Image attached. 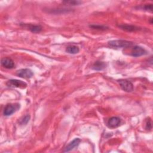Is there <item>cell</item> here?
<instances>
[{"label": "cell", "instance_id": "1", "mask_svg": "<svg viewBox=\"0 0 153 153\" xmlns=\"http://www.w3.org/2000/svg\"><path fill=\"white\" fill-rule=\"evenodd\" d=\"M108 44L112 47L115 48H126L130 47L133 45L132 42L123 40V39H117V40H112L108 42Z\"/></svg>", "mask_w": 153, "mask_h": 153}, {"label": "cell", "instance_id": "2", "mask_svg": "<svg viewBox=\"0 0 153 153\" xmlns=\"http://www.w3.org/2000/svg\"><path fill=\"white\" fill-rule=\"evenodd\" d=\"M20 108V104L19 103H10L7 104L4 109L3 114L5 116H9L14 113Z\"/></svg>", "mask_w": 153, "mask_h": 153}, {"label": "cell", "instance_id": "3", "mask_svg": "<svg viewBox=\"0 0 153 153\" xmlns=\"http://www.w3.org/2000/svg\"><path fill=\"white\" fill-rule=\"evenodd\" d=\"M118 82L124 91L126 92H131L133 90V85L130 81L124 79H121L118 80Z\"/></svg>", "mask_w": 153, "mask_h": 153}, {"label": "cell", "instance_id": "4", "mask_svg": "<svg viewBox=\"0 0 153 153\" xmlns=\"http://www.w3.org/2000/svg\"><path fill=\"white\" fill-rule=\"evenodd\" d=\"M7 85L10 87H17L20 88H25L26 87L27 84L24 81L19 79H10L7 82Z\"/></svg>", "mask_w": 153, "mask_h": 153}, {"label": "cell", "instance_id": "5", "mask_svg": "<svg viewBox=\"0 0 153 153\" xmlns=\"http://www.w3.org/2000/svg\"><path fill=\"white\" fill-rule=\"evenodd\" d=\"M147 54L146 50L139 45H134L131 51V55L133 57H139Z\"/></svg>", "mask_w": 153, "mask_h": 153}, {"label": "cell", "instance_id": "6", "mask_svg": "<svg viewBox=\"0 0 153 153\" xmlns=\"http://www.w3.org/2000/svg\"><path fill=\"white\" fill-rule=\"evenodd\" d=\"M17 75L23 78H30L33 75V72L29 69H21L17 71Z\"/></svg>", "mask_w": 153, "mask_h": 153}, {"label": "cell", "instance_id": "7", "mask_svg": "<svg viewBox=\"0 0 153 153\" xmlns=\"http://www.w3.org/2000/svg\"><path fill=\"white\" fill-rule=\"evenodd\" d=\"M121 123V120L117 117H112L110 118L107 123V126L109 128H116L120 126Z\"/></svg>", "mask_w": 153, "mask_h": 153}, {"label": "cell", "instance_id": "8", "mask_svg": "<svg viewBox=\"0 0 153 153\" xmlns=\"http://www.w3.org/2000/svg\"><path fill=\"white\" fill-rule=\"evenodd\" d=\"M80 142H81V139L79 138H75L73 140H72L71 142H69L68 143V145H67V146L65 147L63 152H69V151L75 149L79 145Z\"/></svg>", "mask_w": 153, "mask_h": 153}, {"label": "cell", "instance_id": "9", "mask_svg": "<svg viewBox=\"0 0 153 153\" xmlns=\"http://www.w3.org/2000/svg\"><path fill=\"white\" fill-rule=\"evenodd\" d=\"M1 65L7 69H12L15 65L13 60L9 57H4L1 59Z\"/></svg>", "mask_w": 153, "mask_h": 153}, {"label": "cell", "instance_id": "10", "mask_svg": "<svg viewBox=\"0 0 153 153\" xmlns=\"http://www.w3.org/2000/svg\"><path fill=\"white\" fill-rule=\"evenodd\" d=\"M118 27L122 29L123 30L128 31V32H135L137 30H140V28L133 25H126V24H123L118 25Z\"/></svg>", "mask_w": 153, "mask_h": 153}, {"label": "cell", "instance_id": "11", "mask_svg": "<svg viewBox=\"0 0 153 153\" xmlns=\"http://www.w3.org/2000/svg\"><path fill=\"white\" fill-rule=\"evenodd\" d=\"M106 67V64L104 62L102 61H96L95 62L93 66H92V69L95 70V71H102L104 69H105Z\"/></svg>", "mask_w": 153, "mask_h": 153}, {"label": "cell", "instance_id": "12", "mask_svg": "<svg viewBox=\"0 0 153 153\" xmlns=\"http://www.w3.org/2000/svg\"><path fill=\"white\" fill-rule=\"evenodd\" d=\"M79 47L76 45H69L66 47V51L69 54H76L79 52Z\"/></svg>", "mask_w": 153, "mask_h": 153}, {"label": "cell", "instance_id": "13", "mask_svg": "<svg viewBox=\"0 0 153 153\" xmlns=\"http://www.w3.org/2000/svg\"><path fill=\"white\" fill-rule=\"evenodd\" d=\"M29 29L33 33H39L42 30V26L39 25H30L28 27Z\"/></svg>", "mask_w": 153, "mask_h": 153}, {"label": "cell", "instance_id": "14", "mask_svg": "<svg viewBox=\"0 0 153 153\" xmlns=\"http://www.w3.org/2000/svg\"><path fill=\"white\" fill-rule=\"evenodd\" d=\"M90 27H91L93 29H97V30H106V29H108V27H106L105 26H103V25H90Z\"/></svg>", "mask_w": 153, "mask_h": 153}, {"label": "cell", "instance_id": "15", "mask_svg": "<svg viewBox=\"0 0 153 153\" xmlns=\"http://www.w3.org/2000/svg\"><path fill=\"white\" fill-rule=\"evenodd\" d=\"M29 119H30V115H26L25 116H24L20 121V124L21 125H25L26 124L28 121H29Z\"/></svg>", "mask_w": 153, "mask_h": 153}, {"label": "cell", "instance_id": "16", "mask_svg": "<svg viewBox=\"0 0 153 153\" xmlns=\"http://www.w3.org/2000/svg\"><path fill=\"white\" fill-rule=\"evenodd\" d=\"M142 9H143V10H145L146 11H148L152 12V4H145V5L143 6Z\"/></svg>", "mask_w": 153, "mask_h": 153}, {"label": "cell", "instance_id": "17", "mask_svg": "<svg viewBox=\"0 0 153 153\" xmlns=\"http://www.w3.org/2000/svg\"><path fill=\"white\" fill-rule=\"evenodd\" d=\"M63 3L69 4H71V5H78V4H81V1H64Z\"/></svg>", "mask_w": 153, "mask_h": 153}, {"label": "cell", "instance_id": "18", "mask_svg": "<svg viewBox=\"0 0 153 153\" xmlns=\"http://www.w3.org/2000/svg\"><path fill=\"white\" fill-rule=\"evenodd\" d=\"M145 128L146 130H151L152 128V123H151V121L150 119L147 120L146 123Z\"/></svg>", "mask_w": 153, "mask_h": 153}]
</instances>
